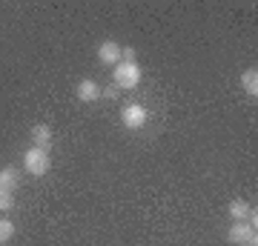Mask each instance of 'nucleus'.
Segmentation results:
<instances>
[{
    "label": "nucleus",
    "instance_id": "f257e3e1",
    "mask_svg": "<svg viewBox=\"0 0 258 246\" xmlns=\"http://www.w3.org/2000/svg\"><path fill=\"white\" fill-rule=\"evenodd\" d=\"M52 169V155H49V149H26L23 152V172L32 175V178H46V172Z\"/></svg>",
    "mask_w": 258,
    "mask_h": 246
},
{
    "label": "nucleus",
    "instance_id": "f03ea898",
    "mask_svg": "<svg viewBox=\"0 0 258 246\" xmlns=\"http://www.w3.org/2000/svg\"><path fill=\"white\" fill-rule=\"evenodd\" d=\"M141 80H144V72H141L138 63H123V60H120V63L115 66L112 83H115L118 89H138Z\"/></svg>",
    "mask_w": 258,
    "mask_h": 246
},
{
    "label": "nucleus",
    "instance_id": "7ed1b4c3",
    "mask_svg": "<svg viewBox=\"0 0 258 246\" xmlns=\"http://www.w3.org/2000/svg\"><path fill=\"white\" fill-rule=\"evenodd\" d=\"M147 120H149V109L144 106V103H126V106L120 109V123H123L126 129H132V132L144 129Z\"/></svg>",
    "mask_w": 258,
    "mask_h": 246
},
{
    "label": "nucleus",
    "instance_id": "20e7f679",
    "mask_svg": "<svg viewBox=\"0 0 258 246\" xmlns=\"http://www.w3.org/2000/svg\"><path fill=\"white\" fill-rule=\"evenodd\" d=\"M227 240L232 246H258V232L249 223H232L227 232Z\"/></svg>",
    "mask_w": 258,
    "mask_h": 246
},
{
    "label": "nucleus",
    "instance_id": "39448f33",
    "mask_svg": "<svg viewBox=\"0 0 258 246\" xmlns=\"http://www.w3.org/2000/svg\"><path fill=\"white\" fill-rule=\"evenodd\" d=\"M120 49H123V46H120L118 40H103V43L98 46V60H101L103 66H118L120 63Z\"/></svg>",
    "mask_w": 258,
    "mask_h": 246
},
{
    "label": "nucleus",
    "instance_id": "423d86ee",
    "mask_svg": "<svg viewBox=\"0 0 258 246\" xmlns=\"http://www.w3.org/2000/svg\"><path fill=\"white\" fill-rule=\"evenodd\" d=\"M75 95H78L81 103H95L98 98H101V86H98L92 77H83V80L75 86Z\"/></svg>",
    "mask_w": 258,
    "mask_h": 246
},
{
    "label": "nucleus",
    "instance_id": "0eeeda50",
    "mask_svg": "<svg viewBox=\"0 0 258 246\" xmlns=\"http://www.w3.org/2000/svg\"><path fill=\"white\" fill-rule=\"evenodd\" d=\"M249 215H252V206H249L247 201H241V198L230 201V218L235 220V223H247Z\"/></svg>",
    "mask_w": 258,
    "mask_h": 246
},
{
    "label": "nucleus",
    "instance_id": "6e6552de",
    "mask_svg": "<svg viewBox=\"0 0 258 246\" xmlns=\"http://www.w3.org/2000/svg\"><path fill=\"white\" fill-rule=\"evenodd\" d=\"M32 146H37V149H49V146H52V129H49L46 123L32 126Z\"/></svg>",
    "mask_w": 258,
    "mask_h": 246
},
{
    "label": "nucleus",
    "instance_id": "1a4fd4ad",
    "mask_svg": "<svg viewBox=\"0 0 258 246\" xmlns=\"http://www.w3.org/2000/svg\"><path fill=\"white\" fill-rule=\"evenodd\" d=\"M241 89L247 92V95L252 98V101L258 98V69H255V66H252V69H244V72H241Z\"/></svg>",
    "mask_w": 258,
    "mask_h": 246
},
{
    "label": "nucleus",
    "instance_id": "9d476101",
    "mask_svg": "<svg viewBox=\"0 0 258 246\" xmlns=\"http://www.w3.org/2000/svg\"><path fill=\"white\" fill-rule=\"evenodd\" d=\"M18 183H20V172L15 169V166H6V169H0V186H3V189L15 192V189H18Z\"/></svg>",
    "mask_w": 258,
    "mask_h": 246
},
{
    "label": "nucleus",
    "instance_id": "9b49d317",
    "mask_svg": "<svg viewBox=\"0 0 258 246\" xmlns=\"http://www.w3.org/2000/svg\"><path fill=\"white\" fill-rule=\"evenodd\" d=\"M15 237V220L9 218H0V243H6Z\"/></svg>",
    "mask_w": 258,
    "mask_h": 246
},
{
    "label": "nucleus",
    "instance_id": "f8f14e48",
    "mask_svg": "<svg viewBox=\"0 0 258 246\" xmlns=\"http://www.w3.org/2000/svg\"><path fill=\"white\" fill-rule=\"evenodd\" d=\"M12 206H15V192H9V189L0 186V212H9Z\"/></svg>",
    "mask_w": 258,
    "mask_h": 246
},
{
    "label": "nucleus",
    "instance_id": "ddd939ff",
    "mask_svg": "<svg viewBox=\"0 0 258 246\" xmlns=\"http://www.w3.org/2000/svg\"><path fill=\"white\" fill-rule=\"evenodd\" d=\"M118 86H115V83H112V86H106V89H101V98H109V101H115V98H118Z\"/></svg>",
    "mask_w": 258,
    "mask_h": 246
},
{
    "label": "nucleus",
    "instance_id": "4468645a",
    "mask_svg": "<svg viewBox=\"0 0 258 246\" xmlns=\"http://www.w3.org/2000/svg\"><path fill=\"white\" fill-rule=\"evenodd\" d=\"M0 246H3V243H0Z\"/></svg>",
    "mask_w": 258,
    "mask_h": 246
}]
</instances>
